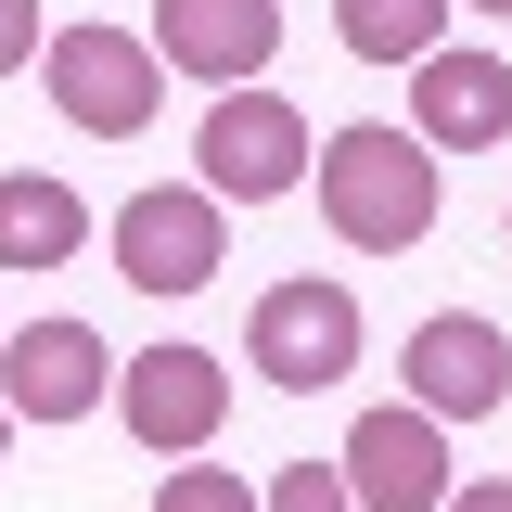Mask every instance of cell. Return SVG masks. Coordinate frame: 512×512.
<instances>
[{
	"label": "cell",
	"instance_id": "7",
	"mask_svg": "<svg viewBox=\"0 0 512 512\" xmlns=\"http://www.w3.org/2000/svg\"><path fill=\"white\" fill-rule=\"evenodd\" d=\"M0 397H13V423H90L116 397V346L90 320H26V333H0Z\"/></svg>",
	"mask_w": 512,
	"mask_h": 512
},
{
	"label": "cell",
	"instance_id": "10",
	"mask_svg": "<svg viewBox=\"0 0 512 512\" xmlns=\"http://www.w3.org/2000/svg\"><path fill=\"white\" fill-rule=\"evenodd\" d=\"M154 52H167V77L256 90L282 52V0H154Z\"/></svg>",
	"mask_w": 512,
	"mask_h": 512
},
{
	"label": "cell",
	"instance_id": "17",
	"mask_svg": "<svg viewBox=\"0 0 512 512\" xmlns=\"http://www.w3.org/2000/svg\"><path fill=\"white\" fill-rule=\"evenodd\" d=\"M448 512H512V474H487V487H448Z\"/></svg>",
	"mask_w": 512,
	"mask_h": 512
},
{
	"label": "cell",
	"instance_id": "3",
	"mask_svg": "<svg viewBox=\"0 0 512 512\" xmlns=\"http://www.w3.org/2000/svg\"><path fill=\"white\" fill-rule=\"evenodd\" d=\"M39 77H52V116L90 128V141H141L154 103H167V52L128 39V26H64L39 52Z\"/></svg>",
	"mask_w": 512,
	"mask_h": 512
},
{
	"label": "cell",
	"instance_id": "18",
	"mask_svg": "<svg viewBox=\"0 0 512 512\" xmlns=\"http://www.w3.org/2000/svg\"><path fill=\"white\" fill-rule=\"evenodd\" d=\"M461 13H500V26H512V0H461Z\"/></svg>",
	"mask_w": 512,
	"mask_h": 512
},
{
	"label": "cell",
	"instance_id": "16",
	"mask_svg": "<svg viewBox=\"0 0 512 512\" xmlns=\"http://www.w3.org/2000/svg\"><path fill=\"white\" fill-rule=\"evenodd\" d=\"M39 52H52V39H39V0H0V77H26Z\"/></svg>",
	"mask_w": 512,
	"mask_h": 512
},
{
	"label": "cell",
	"instance_id": "14",
	"mask_svg": "<svg viewBox=\"0 0 512 512\" xmlns=\"http://www.w3.org/2000/svg\"><path fill=\"white\" fill-rule=\"evenodd\" d=\"M154 512H269L244 487V474H231V461H167V487H154Z\"/></svg>",
	"mask_w": 512,
	"mask_h": 512
},
{
	"label": "cell",
	"instance_id": "4",
	"mask_svg": "<svg viewBox=\"0 0 512 512\" xmlns=\"http://www.w3.org/2000/svg\"><path fill=\"white\" fill-rule=\"evenodd\" d=\"M116 423L154 461L218 448V423H231V359L218 346H141V359H116Z\"/></svg>",
	"mask_w": 512,
	"mask_h": 512
},
{
	"label": "cell",
	"instance_id": "11",
	"mask_svg": "<svg viewBox=\"0 0 512 512\" xmlns=\"http://www.w3.org/2000/svg\"><path fill=\"white\" fill-rule=\"evenodd\" d=\"M410 128L436 154H500L512 141V64L500 52H423L410 64Z\"/></svg>",
	"mask_w": 512,
	"mask_h": 512
},
{
	"label": "cell",
	"instance_id": "2",
	"mask_svg": "<svg viewBox=\"0 0 512 512\" xmlns=\"http://www.w3.org/2000/svg\"><path fill=\"white\" fill-rule=\"evenodd\" d=\"M192 167H205V192H218V205H282V192L320 167V141H308V116L256 77V90H218V103H205Z\"/></svg>",
	"mask_w": 512,
	"mask_h": 512
},
{
	"label": "cell",
	"instance_id": "6",
	"mask_svg": "<svg viewBox=\"0 0 512 512\" xmlns=\"http://www.w3.org/2000/svg\"><path fill=\"white\" fill-rule=\"evenodd\" d=\"M218 256H231V231H218V192L205 180H167V192H128L116 205V269L141 295H205Z\"/></svg>",
	"mask_w": 512,
	"mask_h": 512
},
{
	"label": "cell",
	"instance_id": "5",
	"mask_svg": "<svg viewBox=\"0 0 512 512\" xmlns=\"http://www.w3.org/2000/svg\"><path fill=\"white\" fill-rule=\"evenodd\" d=\"M244 359H256V384H282V397L346 384V359H359V295H346V282H269Z\"/></svg>",
	"mask_w": 512,
	"mask_h": 512
},
{
	"label": "cell",
	"instance_id": "15",
	"mask_svg": "<svg viewBox=\"0 0 512 512\" xmlns=\"http://www.w3.org/2000/svg\"><path fill=\"white\" fill-rule=\"evenodd\" d=\"M269 512H359V500H346L333 461H282V474H269Z\"/></svg>",
	"mask_w": 512,
	"mask_h": 512
},
{
	"label": "cell",
	"instance_id": "12",
	"mask_svg": "<svg viewBox=\"0 0 512 512\" xmlns=\"http://www.w3.org/2000/svg\"><path fill=\"white\" fill-rule=\"evenodd\" d=\"M77 244H90V205H77V180H52V167H13V180H0V269H64Z\"/></svg>",
	"mask_w": 512,
	"mask_h": 512
},
{
	"label": "cell",
	"instance_id": "1",
	"mask_svg": "<svg viewBox=\"0 0 512 512\" xmlns=\"http://www.w3.org/2000/svg\"><path fill=\"white\" fill-rule=\"evenodd\" d=\"M308 192H320V218H333V244H359V256H410L423 231H436V205H448L436 141H423V128H384V116L333 128L320 167H308Z\"/></svg>",
	"mask_w": 512,
	"mask_h": 512
},
{
	"label": "cell",
	"instance_id": "13",
	"mask_svg": "<svg viewBox=\"0 0 512 512\" xmlns=\"http://www.w3.org/2000/svg\"><path fill=\"white\" fill-rule=\"evenodd\" d=\"M333 39L346 64H423L448 52V0H333Z\"/></svg>",
	"mask_w": 512,
	"mask_h": 512
},
{
	"label": "cell",
	"instance_id": "8",
	"mask_svg": "<svg viewBox=\"0 0 512 512\" xmlns=\"http://www.w3.org/2000/svg\"><path fill=\"white\" fill-rule=\"evenodd\" d=\"M333 474H346L359 512H448V423L436 410H359Z\"/></svg>",
	"mask_w": 512,
	"mask_h": 512
},
{
	"label": "cell",
	"instance_id": "19",
	"mask_svg": "<svg viewBox=\"0 0 512 512\" xmlns=\"http://www.w3.org/2000/svg\"><path fill=\"white\" fill-rule=\"evenodd\" d=\"M0 448H13V397H0Z\"/></svg>",
	"mask_w": 512,
	"mask_h": 512
},
{
	"label": "cell",
	"instance_id": "20",
	"mask_svg": "<svg viewBox=\"0 0 512 512\" xmlns=\"http://www.w3.org/2000/svg\"><path fill=\"white\" fill-rule=\"evenodd\" d=\"M500 231H512V218H500Z\"/></svg>",
	"mask_w": 512,
	"mask_h": 512
},
{
	"label": "cell",
	"instance_id": "9",
	"mask_svg": "<svg viewBox=\"0 0 512 512\" xmlns=\"http://www.w3.org/2000/svg\"><path fill=\"white\" fill-rule=\"evenodd\" d=\"M410 410H436V423H487L512 397V346H500V320L487 308H436L423 333H410Z\"/></svg>",
	"mask_w": 512,
	"mask_h": 512
}]
</instances>
